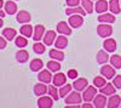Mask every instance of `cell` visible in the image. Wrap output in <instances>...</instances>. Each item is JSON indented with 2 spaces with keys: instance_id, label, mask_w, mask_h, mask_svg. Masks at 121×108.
Returning <instances> with one entry per match:
<instances>
[{
  "instance_id": "obj_1",
  "label": "cell",
  "mask_w": 121,
  "mask_h": 108,
  "mask_svg": "<svg viewBox=\"0 0 121 108\" xmlns=\"http://www.w3.org/2000/svg\"><path fill=\"white\" fill-rule=\"evenodd\" d=\"M97 33L102 38H108L113 34V27L110 26V23H100L97 27Z\"/></svg>"
},
{
  "instance_id": "obj_5",
  "label": "cell",
  "mask_w": 121,
  "mask_h": 108,
  "mask_svg": "<svg viewBox=\"0 0 121 108\" xmlns=\"http://www.w3.org/2000/svg\"><path fill=\"white\" fill-rule=\"evenodd\" d=\"M100 74H102L105 79L110 80V79H114V76L116 75L115 74V68L113 66H102L100 68Z\"/></svg>"
},
{
  "instance_id": "obj_22",
  "label": "cell",
  "mask_w": 121,
  "mask_h": 108,
  "mask_svg": "<svg viewBox=\"0 0 121 108\" xmlns=\"http://www.w3.org/2000/svg\"><path fill=\"white\" fill-rule=\"evenodd\" d=\"M47 90H48V87L45 85V83H38L35 86H34V94L36 95V96H43V95H45L46 92H47Z\"/></svg>"
},
{
  "instance_id": "obj_7",
  "label": "cell",
  "mask_w": 121,
  "mask_h": 108,
  "mask_svg": "<svg viewBox=\"0 0 121 108\" xmlns=\"http://www.w3.org/2000/svg\"><path fill=\"white\" fill-rule=\"evenodd\" d=\"M52 78H53V76L51 75V71H50V69H44V71H41V72L38 74V79H39V81L45 83V84L51 83Z\"/></svg>"
},
{
  "instance_id": "obj_19",
  "label": "cell",
  "mask_w": 121,
  "mask_h": 108,
  "mask_svg": "<svg viewBox=\"0 0 121 108\" xmlns=\"http://www.w3.org/2000/svg\"><path fill=\"white\" fill-rule=\"evenodd\" d=\"M3 36L9 41H12L13 39L17 36V32L15 28H5L3 31Z\"/></svg>"
},
{
  "instance_id": "obj_24",
  "label": "cell",
  "mask_w": 121,
  "mask_h": 108,
  "mask_svg": "<svg viewBox=\"0 0 121 108\" xmlns=\"http://www.w3.org/2000/svg\"><path fill=\"white\" fill-rule=\"evenodd\" d=\"M5 12L7 15H15L17 12V5L12 0H9L5 3Z\"/></svg>"
},
{
  "instance_id": "obj_43",
  "label": "cell",
  "mask_w": 121,
  "mask_h": 108,
  "mask_svg": "<svg viewBox=\"0 0 121 108\" xmlns=\"http://www.w3.org/2000/svg\"><path fill=\"white\" fill-rule=\"evenodd\" d=\"M92 107H93V106H92V104H90L88 102H86L85 104H82V108H92Z\"/></svg>"
},
{
  "instance_id": "obj_3",
  "label": "cell",
  "mask_w": 121,
  "mask_h": 108,
  "mask_svg": "<svg viewBox=\"0 0 121 108\" xmlns=\"http://www.w3.org/2000/svg\"><path fill=\"white\" fill-rule=\"evenodd\" d=\"M97 95V87L93 85V86H87L84 94H82V100L86 101V102H91L93 101V99Z\"/></svg>"
},
{
  "instance_id": "obj_11",
  "label": "cell",
  "mask_w": 121,
  "mask_h": 108,
  "mask_svg": "<svg viewBox=\"0 0 121 108\" xmlns=\"http://www.w3.org/2000/svg\"><path fill=\"white\" fill-rule=\"evenodd\" d=\"M30 19H32V16H30V14L28 11H24V10H22V11H19L17 14V22L18 23H22V24H26L28 22H30Z\"/></svg>"
},
{
  "instance_id": "obj_37",
  "label": "cell",
  "mask_w": 121,
  "mask_h": 108,
  "mask_svg": "<svg viewBox=\"0 0 121 108\" xmlns=\"http://www.w3.org/2000/svg\"><path fill=\"white\" fill-rule=\"evenodd\" d=\"M47 68L51 72H58L59 69H60V64L58 63V61H50L48 63H47Z\"/></svg>"
},
{
  "instance_id": "obj_42",
  "label": "cell",
  "mask_w": 121,
  "mask_h": 108,
  "mask_svg": "<svg viewBox=\"0 0 121 108\" xmlns=\"http://www.w3.org/2000/svg\"><path fill=\"white\" fill-rule=\"evenodd\" d=\"M6 47V39L4 36H0V50H4Z\"/></svg>"
},
{
  "instance_id": "obj_32",
  "label": "cell",
  "mask_w": 121,
  "mask_h": 108,
  "mask_svg": "<svg viewBox=\"0 0 121 108\" xmlns=\"http://www.w3.org/2000/svg\"><path fill=\"white\" fill-rule=\"evenodd\" d=\"M110 64H112L114 68H116V69H120L121 68V56L113 55L112 57H110Z\"/></svg>"
},
{
  "instance_id": "obj_20",
  "label": "cell",
  "mask_w": 121,
  "mask_h": 108,
  "mask_svg": "<svg viewBox=\"0 0 121 108\" xmlns=\"http://www.w3.org/2000/svg\"><path fill=\"white\" fill-rule=\"evenodd\" d=\"M109 9V4L107 3V0H97L96 3V11L98 14H104L107 12V10Z\"/></svg>"
},
{
  "instance_id": "obj_17",
  "label": "cell",
  "mask_w": 121,
  "mask_h": 108,
  "mask_svg": "<svg viewBox=\"0 0 121 108\" xmlns=\"http://www.w3.org/2000/svg\"><path fill=\"white\" fill-rule=\"evenodd\" d=\"M98 22L100 23H114L115 22V16L113 14H102L98 16Z\"/></svg>"
},
{
  "instance_id": "obj_18",
  "label": "cell",
  "mask_w": 121,
  "mask_h": 108,
  "mask_svg": "<svg viewBox=\"0 0 121 108\" xmlns=\"http://www.w3.org/2000/svg\"><path fill=\"white\" fill-rule=\"evenodd\" d=\"M103 46H104V50L108 51V52H114L116 50V41L114 39L109 38V39H105L104 43H103Z\"/></svg>"
},
{
  "instance_id": "obj_26",
  "label": "cell",
  "mask_w": 121,
  "mask_h": 108,
  "mask_svg": "<svg viewBox=\"0 0 121 108\" xmlns=\"http://www.w3.org/2000/svg\"><path fill=\"white\" fill-rule=\"evenodd\" d=\"M16 60H17L19 63H26V62L29 60V54H28V51L23 50V49H21L19 51H17V54H16Z\"/></svg>"
},
{
  "instance_id": "obj_33",
  "label": "cell",
  "mask_w": 121,
  "mask_h": 108,
  "mask_svg": "<svg viewBox=\"0 0 121 108\" xmlns=\"http://www.w3.org/2000/svg\"><path fill=\"white\" fill-rule=\"evenodd\" d=\"M47 92H48V95L51 96L55 101H58V100H59V92L57 91V89H56L55 85H50Z\"/></svg>"
},
{
  "instance_id": "obj_35",
  "label": "cell",
  "mask_w": 121,
  "mask_h": 108,
  "mask_svg": "<svg viewBox=\"0 0 121 108\" xmlns=\"http://www.w3.org/2000/svg\"><path fill=\"white\" fill-rule=\"evenodd\" d=\"M15 43H16V46H18L19 49H23V47L27 46L28 40H27V38H26L24 35H23V36H16Z\"/></svg>"
},
{
  "instance_id": "obj_9",
  "label": "cell",
  "mask_w": 121,
  "mask_h": 108,
  "mask_svg": "<svg viewBox=\"0 0 121 108\" xmlns=\"http://www.w3.org/2000/svg\"><path fill=\"white\" fill-rule=\"evenodd\" d=\"M107 97L105 95L100 94V95H96V97L93 99V107L96 108H104L107 107Z\"/></svg>"
},
{
  "instance_id": "obj_34",
  "label": "cell",
  "mask_w": 121,
  "mask_h": 108,
  "mask_svg": "<svg viewBox=\"0 0 121 108\" xmlns=\"http://www.w3.org/2000/svg\"><path fill=\"white\" fill-rule=\"evenodd\" d=\"M33 50H34V52H35V54L41 55V54H44V52H45L46 46H45V44H41V43L36 41V43L33 45Z\"/></svg>"
},
{
  "instance_id": "obj_39",
  "label": "cell",
  "mask_w": 121,
  "mask_h": 108,
  "mask_svg": "<svg viewBox=\"0 0 121 108\" xmlns=\"http://www.w3.org/2000/svg\"><path fill=\"white\" fill-rule=\"evenodd\" d=\"M113 84L116 89H121V75H115L114 76V80H113Z\"/></svg>"
},
{
  "instance_id": "obj_31",
  "label": "cell",
  "mask_w": 121,
  "mask_h": 108,
  "mask_svg": "<svg viewBox=\"0 0 121 108\" xmlns=\"http://www.w3.org/2000/svg\"><path fill=\"white\" fill-rule=\"evenodd\" d=\"M81 6L84 7V10L87 14H92L93 12V4L92 0H81Z\"/></svg>"
},
{
  "instance_id": "obj_13",
  "label": "cell",
  "mask_w": 121,
  "mask_h": 108,
  "mask_svg": "<svg viewBox=\"0 0 121 108\" xmlns=\"http://www.w3.org/2000/svg\"><path fill=\"white\" fill-rule=\"evenodd\" d=\"M45 34V27L43 24H38L35 26L34 28V33H33V39L35 41H40L41 40V38L44 36Z\"/></svg>"
},
{
  "instance_id": "obj_38",
  "label": "cell",
  "mask_w": 121,
  "mask_h": 108,
  "mask_svg": "<svg viewBox=\"0 0 121 108\" xmlns=\"http://www.w3.org/2000/svg\"><path fill=\"white\" fill-rule=\"evenodd\" d=\"M70 91H72V85H63V86H60V89H59V97H65Z\"/></svg>"
},
{
  "instance_id": "obj_44",
  "label": "cell",
  "mask_w": 121,
  "mask_h": 108,
  "mask_svg": "<svg viewBox=\"0 0 121 108\" xmlns=\"http://www.w3.org/2000/svg\"><path fill=\"white\" fill-rule=\"evenodd\" d=\"M5 14H6L5 11H3V10H0V17H1V18H3V17H5Z\"/></svg>"
},
{
  "instance_id": "obj_30",
  "label": "cell",
  "mask_w": 121,
  "mask_h": 108,
  "mask_svg": "<svg viewBox=\"0 0 121 108\" xmlns=\"http://www.w3.org/2000/svg\"><path fill=\"white\" fill-rule=\"evenodd\" d=\"M109 10L114 15L120 14L121 9H120V5H119V0H110V1H109Z\"/></svg>"
},
{
  "instance_id": "obj_27",
  "label": "cell",
  "mask_w": 121,
  "mask_h": 108,
  "mask_svg": "<svg viewBox=\"0 0 121 108\" xmlns=\"http://www.w3.org/2000/svg\"><path fill=\"white\" fill-rule=\"evenodd\" d=\"M109 60V55H108V51H104V50H99L97 52V62L99 64H104L107 63Z\"/></svg>"
},
{
  "instance_id": "obj_36",
  "label": "cell",
  "mask_w": 121,
  "mask_h": 108,
  "mask_svg": "<svg viewBox=\"0 0 121 108\" xmlns=\"http://www.w3.org/2000/svg\"><path fill=\"white\" fill-rule=\"evenodd\" d=\"M105 84H107V81H105V78L104 76H96L95 79H93V85L96 87H98V89H100V87L104 86Z\"/></svg>"
},
{
  "instance_id": "obj_8",
  "label": "cell",
  "mask_w": 121,
  "mask_h": 108,
  "mask_svg": "<svg viewBox=\"0 0 121 108\" xmlns=\"http://www.w3.org/2000/svg\"><path fill=\"white\" fill-rule=\"evenodd\" d=\"M57 32H58L59 34H63V35H67V36L72 35V29H70L69 24H68L67 22H64V21L59 22V23L57 24Z\"/></svg>"
},
{
  "instance_id": "obj_46",
  "label": "cell",
  "mask_w": 121,
  "mask_h": 108,
  "mask_svg": "<svg viewBox=\"0 0 121 108\" xmlns=\"http://www.w3.org/2000/svg\"><path fill=\"white\" fill-rule=\"evenodd\" d=\"M3 5H4V1H3V0H0V10H1Z\"/></svg>"
},
{
  "instance_id": "obj_16",
  "label": "cell",
  "mask_w": 121,
  "mask_h": 108,
  "mask_svg": "<svg viewBox=\"0 0 121 108\" xmlns=\"http://www.w3.org/2000/svg\"><path fill=\"white\" fill-rule=\"evenodd\" d=\"M73 86H74V89L76 91H82L88 86V81H87V79H85V78H80V79H76L74 81Z\"/></svg>"
},
{
  "instance_id": "obj_10",
  "label": "cell",
  "mask_w": 121,
  "mask_h": 108,
  "mask_svg": "<svg viewBox=\"0 0 121 108\" xmlns=\"http://www.w3.org/2000/svg\"><path fill=\"white\" fill-rule=\"evenodd\" d=\"M43 39H44V44H45V45L51 46V45L55 43V40H56V32H55V31H47V32L44 34Z\"/></svg>"
},
{
  "instance_id": "obj_28",
  "label": "cell",
  "mask_w": 121,
  "mask_h": 108,
  "mask_svg": "<svg viewBox=\"0 0 121 108\" xmlns=\"http://www.w3.org/2000/svg\"><path fill=\"white\" fill-rule=\"evenodd\" d=\"M33 33H34V29H33V27L30 26V24L26 23V24H23L21 27V34L24 35L26 38H30V36L33 35Z\"/></svg>"
},
{
  "instance_id": "obj_14",
  "label": "cell",
  "mask_w": 121,
  "mask_h": 108,
  "mask_svg": "<svg viewBox=\"0 0 121 108\" xmlns=\"http://www.w3.org/2000/svg\"><path fill=\"white\" fill-rule=\"evenodd\" d=\"M52 83L55 86H62L67 83V75L63 73H57L52 78Z\"/></svg>"
},
{
  "instance_id": "obj_15",
  "label": "cell",
  "mask_w": 121,
  "mask_h": 108,
  "mask_svg": "<svg viewBox=\"0 0 121 108\" xmlns=\"http://www.w3.org/2000/svg\"><path fill=\"white\" fill-rule=\"evenodd\" d=\"M55 46L57 49H59V50L65 49L68 46V38H67V35L60 34V36H57V39L55 40Z\"/></svg>"
},
{
  "instance_id": "obj_25",
  "label": "cell",
  "mask_w": 121,
  "mask_h": 108,
  "mask_svg": "<svg viewBox=\"0 0 121 108\" xmlns=\"http://www.w3.org/2000/svg\"><path fill=\"white\" fill-rule=\"evenodd\" d=\"M116 91V87L114 86V84H110V83H107L104 86L100 87V94L103 95H114Z\"/></svg>"
},
{
  "instance_id": "obj_4",
  "label": "cell",
  "mask_w": 121,
  "mask_h": 108,
  "mask_svg": "<svg viewBox=\"0 0 121 108\" xmlns=\"http://www.w3.org/2000/svg\"><path fill=\"white\" fill-rule=\"evenodd\" d=\"M84 23V16L80 14H74L70 15L69 17V26L73 28H80Z\"/></svg>"
},
{
  "instance_id": "obj_12",
  "label": "cell",
  "mask_w": 121,
  "mask_h": 108,
  "mask_svg": "<svg viewBox=\"0 0 121 108\" xmlns=\"http://www.w3.org/2000/svg\"><path fill=\"white\" fill-rule=\"evenodd\" d=\"M121 106V97L119 95H112L109 97V101L107 103V107L109 108H119Z\"/></svg>"
},
{
  "instance_id": "obj_41",
  "label": "cell",
  "mask_w": 121,
  "mask_h": 108,
  "mask_svg": "<svg viewBox=\"0 0 121 108\" xmlns=\"http://www.w3.org/2000/svg\"><path fill=\"white\" fill-rule=\"evenodd\" d=\"M79 4H80V0H67V5L70 7L79 6Z\"/></svg>"
},
{
  "instance_id": "obj_21",
  "label": "cell",
  "mask_w": 121,
  "mask_h": 108,
  "mask_svg": "<svg viewBox=\"0 0 121 108\" xmlns=\"http://www.w3.org/2000/svg\"><path fill=\"white\" fill-rule=\"evenodd\" d=\"M48 55H50V57L53 58V60H56V61H63L64 60V54L57 47L56 49H51L50 52H48Z\"/></svg>"
},
{
  "instance_id": "obj_6",
  "label": "cell",
  "mask_w": 121,
  "mask_h": 108,
  "mask_svg": "<svg viewBox=\"0 0 121 108\" xmlns=\"http://www.w3.org/2000/svg\"><path fill=\"white\" fill-rule=\"evenodd\" d=\"M53 106V99L51 96H40L38 100V107L39 108H52Z\"/></svg>"
},
{
  "instance_id": "obj_47",
  "label": "cell",
  "mask_w": 121,
  "mask_h": 108,
  "mask_svg": "<svg viewBox=\"0 0 121 108\" xmlns=\"http://www.w3.org/2000/svg\"><path fill=\"white\" fill-rule=\"evenodd\" d=\"M120 107H121V106H120Z\"/></svg>"
},
{
  "instance_id": "obj_23",
  "label": "cell",
  "mask_w": 121,
  "mask_h": 108,
  "mask_svg": "<svg viewBox=\"0 0 121 108\" xmlns=\"http://www.w3.org/2000/svg\"><path fill=\"white\" fill-rule=\"evenodd\" d=\"M29 67H30V69H32V72H39V71L43 69L44 63L40 58H34V60H32V62H30Z\"/></svg>"
},
{
  "instance_id": "obj_40",
  "label": "cell",
  "mask_w": 121,
  "mask_h": 108,
  "mask_svg": "<svg viewBox=\"0 0 121 108\" xmlns=\"http://www.w3.org/2000/svg\"><path fill=\"white\" fill-rule=\"evenodd\" d=\"M68 78H70V79H76V76H78V72L75 69H69L68 71Z\"/></svg>"
},
{
  "instance_id": "obj_29",
  "label": "cell",
  "mask_w": 121,
  "mask_h": 108,
  "mask_svg": "<svg viewBox=\"0 0 121 108\" xmlns=\"http://www.w3.org/2000/svg\"><path fill=\"white\" fill-rule=\"evenodd\" d=\"M65 14H67L68 16L74 15V14H80V15L85 16L87 12L84 10V7H78V6H74V7H68V9L65 10Z\"/></svg>"
},
{
  "instance_id": "obj_45",
  "label": "cell",
  "mask_w": 121,
  "mask_h": 108,
  "mask_svg": "<svg viewBox=\"0 0 121 108\" xmlns=\"http://www.w3.org/2000/svg\"><path fill=\"white\" fill-rule=\"evenodd\" d=\"M4 26V21H3V18L0 17V27H3Z\"/></svg>"
},
{
  "instance_id": "obj_2",
  "label": "cell",
  "mask_w": 121,
  "mask_h": 108,
  "mask_svg": "<svg viewBox=\"0 0 121 108\" xmlns=\"http://www.w3.org/2000/svg\"><path fill=\"white\" fill-rule=\"evenodd\" d=\"M81 101H82V96L79 94V91H74V92L70 91L65 96L67 104H78V103H81Z\"/></svg>"
}]
</instances>
